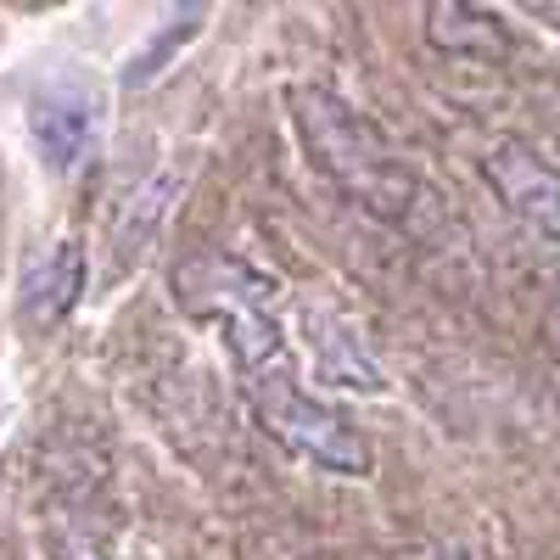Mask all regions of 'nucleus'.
Returning <instances> with one entry per match:
<instances>
[{
	"mask_svg": "<svg viewBox=\"0 0 560 560\" xmlns=\"http://www.w3.org/2000/svg\"><path fill=\"white\" fill-rule=\"evenodd\" d=\"M292 113H298L303 147L319 163V174L331 179L353 208H364L370 219H382L393 230H409L420 219V208L432 202L420 174L398 158L393 140L364 113H353L342 96H331V90H319V84H298Z\"/></svg>",
	"mask_w": 560,
	"mask_h": 560,
	"instance_id": "f257e3e1",
	"label": "nucleus"
},
{
	"mask_svg": "<svg viewBox=\"0 0 560 560\" xmlns=\"http://www.w3.org/2000/svg\"><path fill=\"white\" fill-rule=\"evenodd\" d=\"M269 298H275V280L230 253H197L174 269V303L219 337L242 387L275 376V370H292V348L280 337Z\"/></svg>",
	"mask_w": 560,
	"mask_h": 560,
	"instance_id": "f03ea898",
	"label": "nucleus"
},
{
	"mask_svg": "<svg viewBox=\"0 0 560 560\" xmlns=\"http://www.w3.org/2000/svg\"><path fill=\"white\" fill-rule=\"evenodd\" d=\"M242 398H247V409L258 420V432L275 438L292 459L314 465V471H331V477H370V459L376 454H370L364 432L337 404L314 398L298 382V364L275 370V376H264V382H247Z\"/></svg>",
	"mask_w": 560,
	"mask_h": 560,
	"instance_id": "7ed1b4c3",
	"label": "nucleus"
},
{
	"mask_svg": "<svg viewBox=\"0 0 560 560\" xmlns=\"http://www.w3.org/2000/svg\"><path fill=\"white\" fill-rule=\"evenodd\" d=\"M102 129H107L102 90L73 68H57L51 79H39V90L28 96V135H34L39 163L51 174L84 168L102 147Z\"/></svg>",
	"mask_w": 560,
	"mask_h": 560,
	"instance_id": "20e7f679",
	"label": "nucleus"
},
{
	"mask_svg": "<svg viewBox=\"0 0 560 560\" xmlns=\"http://www.w3.org/2000/svg\"><path fill=\"white\" fill-rule=\"evenodd\" d=\"M482 174L493 185V197L504 202V213L516 219L527 236L560 247V168L527 147V140H493V152L482 158Z\"/></svg>",
	"mask_w": 560,
	"mask_h": 560,
	"instance_id": "39448f33",
	"label": "nucleus"
},
{
	"mask_svg": "<svg viewBox=\"0 0 560 560\" xmlns=\"http://www.w3.org/2000/svg\"><path fill=\"white\" fill-rule=\"evenodd\" d=\"M79 292H84V247L73 236H62L23 264L18 314H23L28 331H51V325H62L79 308Z\"/></svg>",
	"mask_w": 560,
	"mask_h": 560,
	"instance_id": "423d86ee",
	"label": "nucleus"
},
{
	"mask_svg": "<svg viewBox=\"0 0 560 560\" xmlns=\"http://www.w3.org/2000/svg\"><path fill=\"white\" fill-rule=\"evenodd\" d=\"M303 319H308V342H314V370H319L325 382L382 393V370L370 364V353L359 348L348 319H337L331 308H303Z\"/></svg>",
	"mask_w": 560,
	"mask_h": 560,
	"instance_id": "0eeeda50",
	"label": "nucleus"
},
{
	"mask_svg": "<svg viewBox=\"0 0 560 560\" xmlns=\"http://www.w3.org/2000/svg\"><path fill=\"white\" fill-rule=\"evenodd\" d=\"M427 34L438 51L448 57H477V62H493L510 51V34L493 12H477V7H427Z\"/></svg>",
	"mask_w": 560,
	"mask_h": 560,
	"instance_id": "6e6552de",
	"label": "nucleus"
},
{
	"mask_svg": "<svg viewBox=\"0 0 560 560\" xmlns=\"http://www.w3.org/2000/svg\"><path fill=\"white\" fill-rule=\"evenodd\" d=\"M168 197H174V174H152L140 191L124 197V213L113 224V258H118V269L140 264V253H147V242L158 236V224L168 213Z\"/></svg>",
	"mask_w": 560,
	"mask_h": 560,
	"instance_id": "1a4fd4ad",
	"label": "nucleus"
},
{
	"mask_svg": "<svg viewBox=\"0 0 560 560\" xmlns=\"http://www.w3.org/2000/svg\"><path fill=\"white\" fill-rule=\"evenodd\" d=\"M57 560H118L96 533H62L57 538Z\"/></svg>",
	"mask_w": 560,
	"mask_h": 560,
	"instance_id": "9d476101",
	"label": "nucleus"
},
{
	"mask_svg": "<svg viewBox=\"0 0 560 560\" xmlns=\"http://www.w3.org/2000/svg\"><path fill=\"white\" fill-rule=\"evenodd\" d=\"M527 12H533V18H538V23H549V28H555V34H560V7H527Z\"/></svg>",
	"mask_w": 560,
	"mask_h": 560,
	"instance_id": "9b49d317",
	"label": "nucleus"
},
{
	"mask_svg": "<svg viewBox=\"0 0 560 560\" xmlns=\"http://www.w3.org/2000/svg\"><path fill=\"white\" fill-rule=\"evenodd\" d=\"M432 560H459V555H432Z\"/></svg>",
	"mask_w": 560,
	"mask_h": 560,
	"instance_id": "f8f14e48",
	"label": "nucleus"
}]
</instances>
